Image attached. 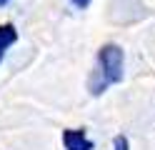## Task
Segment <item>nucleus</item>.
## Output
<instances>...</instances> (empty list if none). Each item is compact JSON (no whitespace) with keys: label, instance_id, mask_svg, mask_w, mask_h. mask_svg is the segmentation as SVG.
Segmentation results:
<instances>
[{"label":"nucleus","instance_id":"nucleus-2","mask_svg":"<svg viewBox=\"0 0 155 150\" xmlns=\"http://www.w3.org/2000/svg\"><path fill=\"white\" fill-rule=\"evenodd\" d=\"M63 145H65V150H95V143L88 138L85 128L63 130Z\"/></svg>","mask_w":155,"mask_h":150},{"label":"nucleus","instance_id":"nucleus-7","mask_svg":"<svg viewBox=\"0 0 155 150\" xmlns=\"http://www.w3.org/2000/svg\"><path fill=\"white\" fill-rule=\"evenodd\" d=\"M0 60H3V55H0Z\"/></svg>","mask_w":155,"mask_h":150},{"label":"nucleus","instance_id":"nucleus-4","mask_svg":"<svg viewBox=\"0 0 155 150\" xmlns=\"http://www.w3.org/2000/svg\"><path fill=\"white\" fill-rule=\"evenodd\" d=\"M113 150H130V140L125 135H118L113 140Z\"/></svg>","mask_w":155,"mask_h":150},{"label":"nucleus","instance_id":"nucleus-5","mask_svg":"<svg viewBox=\"0 0 155 150\" xmlns=\"http://www.w3.org/2000/svg\"><path fill=\"white\" fill-rule=\"evenodd\" d=\"M70 3L78 8V10H85V8H88L90 5V0H70Z\"/></svg>","mask_w":155,"mask_h":150},{"label":"nucleus","instance_id":"nucleus-6","mask_svg":"<svg viewBox=\"0 0 155 150\" xmlns=\"http://www.w3.org/2000/svg\"><path fill=\"white\" fill-rule=\"evenodd\" d=\"M3 5H8V0H0V8H3Z\"/></svg>","mask_w":155,"mask_h":150},{"label":"nucleus","instance_id":"nucleus-3","mask_svg":"<svg viewBox=\"0 0 155 150\" xmlns=\"http://www.w3.org/2000/svg\"><path fill=\"white\" fill-rule=\"evenodd\" d=\"M13 43H18V30L13 23H3L0 25V55H5V50Z\"/></svg>","mask_w":155,"mask_h":150},{"label":"nucleus","instance_id":"nucleus-1","mask_svg":"<svg viewBox=\"0 0 155 150\" xmlns=\"http://www.w3.org/2000/svg\"><path fill=\"white\" fill-rule=\"evenodd\" d=\"M123 68H125L123 48L115 43H105L98 50V58H95V68H93L90 80H88V93L98 98L110 85H118L123 80Z\"/></svg>","mask_w":155,"mask_h":150}]
</instances>
